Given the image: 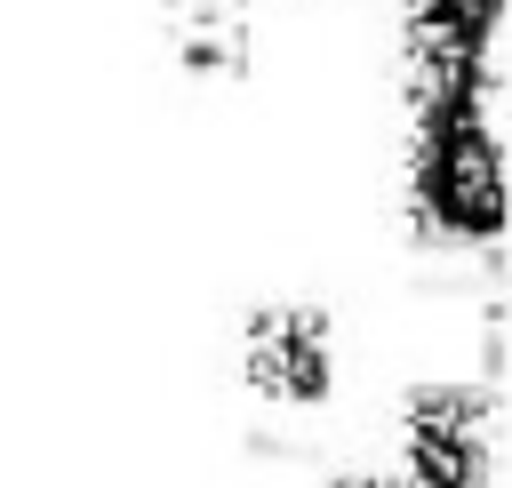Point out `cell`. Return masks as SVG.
<instances>
[{"label":"cell","mask_w":512,"mask_h":488,"mask_svg":"<svg viewBox=\"0 0 512 488\" xmlns=\"http://www.w3.org/2000/svg\"><path fill=\"white\" fill-rule=\"evenodd\" d=\"M408 232L456 256H504L512 240V168L488 64L408 80Z\"/></svg>","instance_id":"1"},{"label":"cell","mask_w":512,"mask_h":488,"mask_svg":"<svg viewBox=\"0 0 512 488\" xmlns=\"http://www.w3.org/2000/svg\"><path fill=\"white\" fill-rule=\"evenodd\" d=\"M168 56L192 80H240L256 64V32L240 0H168Z\"/></svg>","instance_id":"4"},{"label":"cell","mask_w":512,"mask_h":488,"mask_svg":"<svg viewBox=\"0 0 512 488\" xmlns=\"http://www.w3.org/2000/svg\"><path fill=\"white\" fill-rule=\"evenodd\" d=\"M496 440L504 392L488 376H432L392 408V464L416 488H496Z\"/></svg>","instance_id":"2"},{"label":"cell","mask_w":512,"mask_h":488,"mask_svg":"<svg viewBox=\"0 0 512 488\" xmlns=\"http://www.w3.org/2000/svg\"><path fill=\"white\" fill-rule=\"evenodd\" d=\"M504 272H512V248H504Z\"/></svg>","instance_id":"5"},{"label":"cell","mask_w":512,"mask_h":488,"mask_svg":"<svg viewBox=\"0 0 512 488\" xmlns=\"http://www.w3.org/2000/svg\"><path fill=\"white\" fill-rule=\"evenodd\" d=\"M240 384L264 408H320L336 392V320L320 304H256L240 320Z\"/></svg>","instance_id":"3"}]
</instances>
